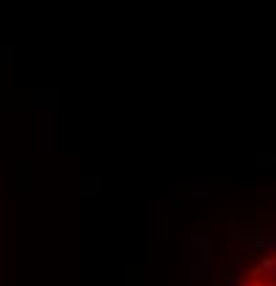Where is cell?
I'll return each mask as SVG.
<instances>
[{
	"label": "cell",
	"instance_id": "6da1fadb",
	"mask_svg": "<svg viewBox=\"0 0 276 286\" xmlns=\"http://www.w3.org/2000/svg\"><path fill=\"white\" fill-rule=\"evenodd\" d=\"M254 286H259V284H254Z\"/></svg>",
	"mask_w": 276,
	"mask_h": 286
}]
</instances>
